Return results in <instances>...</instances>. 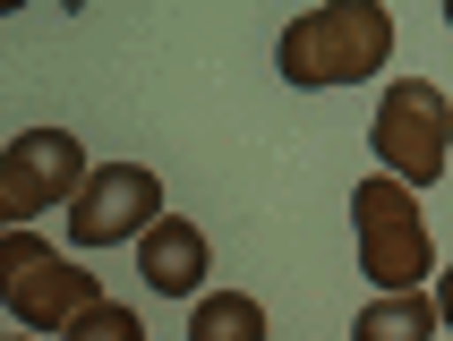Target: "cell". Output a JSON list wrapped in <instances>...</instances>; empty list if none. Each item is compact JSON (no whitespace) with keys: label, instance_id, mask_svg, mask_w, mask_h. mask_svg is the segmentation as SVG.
<instances>
[{"label":"cell","instance_id":"cell-4","mask_svg":"<svg viewBox=\"0 0 453 341\" xmlns=\"http://www.w3.org/2000/svg\"><path fill=\"white\" fill-rule=\"evenodd\" d=\"M377 154H385V179H403V188H436L445 179V137H453V120H445V86L436 77H403V86H385V102H377Z\"/></svg>","mask_w":453,"mask_h":341},{"label":"cell","instance_id":"cell-1","mask_svg":"<svg viewBox=\"0 0 453 341\" xmlns=\"http://www.w3.org/2000/svg\"><path fill=\"white\" fill-rule=\"evenodd\" d=\"M394 60V18L377 0H326V9H300L274 43V69L291 86H359Z\"/></svg>","mask_w":453,"mask_h":341},{"label":"cell","instance_id":"cell-6","mask_svg":"<svg viewBox=\"0 0 453 341\" xmlns=\"http://www.w3.org/2000/svg\"><path fill=\"white\" fill-rule=\"evenodd\" d=\"M163 222V179L146 163H103L69 196V247H120Z\"/></svg>","mask_w":453,"mask_h":341},{"label":"cell","instance_id":"cell-9","mask_svg":"<svg viewBox=\"0 0 453 341\" xmlns=\"http://www.w3.org/2000/svg\"><path fill=\"white\" fill-rule=\"evenodd\" d=\"M188 341H265V307L249 291H205L188 307Z\"/></svg>","mask_w":453,"mask_h":341},{"label":"cell","instance_id":"cell-2","mask_svg":"<svg viewBox=\"0 0 453 341\" xmlns=\"http://www.w3.org/2000/svg\"><path fill=\"white\" fill-rule=\"evenodd\" d=\"M103 299L95 273H77L69 256L35 231H0V307L26 324V333H60L69 316H86Z\"/></svg>","mask_w":453,"mask_h":341},{"label":"cell","instance_id":"cell-10","mask_svg":"<svg viewBox=\"0 0 453 341\" xmlns=\"http://www.w3.org/2000/svg\"><path fill=\"white\" fill-rule=\"evenodd\" d=\"M69 341H146V324H137V307H120V299H95L86 316L60 324Z\"/></svg>","mask_w":453,"mask_h":341},{"label":"cell","instance_id":"cell-8","mask_svg":"<svg viewBox=\"0 0 453 341\" xmlns=\"http://www.w3.org/2000/svg\"><path fill=\"white\" fill-rule=\"evenodd\" d=\"M351 341H436V299L428 291H377L351 316Z\"/></svg>","mask_w":453,"mask_h":341},{"label":"cell","instance_id":"cell-7","mask_svg":"<svg viewBox=\"0 0 453 341\" xmlns=\"http://www.w3.org/2000/svg\"><path fill=\"white\" fill-rule=\"evenodd\" d=\"M137 273H146V291H163V299H197V282L214 273V247H205L197 222L163 214L146 231V247H137Z\"/></svg>","mask_w":453,"mask_h":341},{"label":"cell","instance_id":"cell-5","mask_svg":"<svg viewBox=\"0 0 453 341\" xmlns=\"http://www.w3.org/2000/svg\"><path fill=\"white\" fill-rule=\"evenodd\" d=\"M77 179H86V146L69 128H26L18 146L0 154V231H26L35 214L69 205Z\"/></svg>","mask_w":453,"mask_h":341},{"label":"cell","instance_id":"cell-3","mask_svg":"<svg viewBox=\"0 0 453 341\" xmlns=\"http://www.w3.org/2000/svg\"><path fill=\"white\" fill-rule=\"evenodd\" d=\"M351 239H359V273L377 291H428L436 247L419 231V205H411L403 179H359L351 188Z\"/></svg>","mask_w":453,"mask_h":341}]
</instances>
